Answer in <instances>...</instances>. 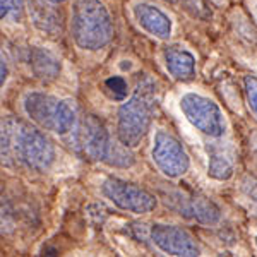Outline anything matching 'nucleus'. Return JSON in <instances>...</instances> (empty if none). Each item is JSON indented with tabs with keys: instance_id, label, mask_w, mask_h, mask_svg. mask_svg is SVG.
<instances>
[{
	"instance_id": "obj_1",
	"label": "nucleus",
	"mask_w": 257,
	"mask_h": 257,
	"mask_svg": "<svg viewBox=\"0 0 257 257\" xmlns=\"http://www.w3.org/2000/svg\"><path fill=\"white\" fill-rule=\"evenodd\" d=\"M2 161L7 167H23L31 172H47L55 163V148L40 128L24 120H2Z\"/></svg>"
},
{
	"instance_id": "obj_2",
	"label": "nucleus",
	"mask_w": 257,
	"mask_h": 257,
	"mask_svg": "<svg viewBox=\"0 0 257 257\" xmlns=\"http://www.w3.org/2000/svg\"><path fill=\"white\" fill-rule=\"evenodd\" d=\"M158 103V86L144 77L138 82L134 94L122 103L117 113V138L125 146L136 148L146 138Z\"/></svg>"
},
{
	"instance_id": "obj_3",
	"label": "nucleus",
	"mask_w": 257,
	"mask_h": 257,
	"mask_svg": "<svg viewBox=\"0 0 257 257\" xmlns=\"http://www.w3.org/2000/svg\"><path fill=\"white\" fill-rule=\"evenodd\" d=\"M70 36L88 52L105 48L113 38V21L101 0H74L70 11Z\"/></svg>"
},
{
	"instance_id": "obj_4",
	"label": "nucleus",
	"mask_w": 257,
	"mask_h": 257,
	"mask_svg": "<svg viewBox=\"0 0 257 257\" xmlns=\"http://www.w3.org/2000/svg\"><path fill=\"white\" fill-rule=\"evenodd\" d=\"M26 117L43 131L65 136L76 127V110L65 99L43 91H30L23 98Z\"/></svg>"
},
{
	"instance_id": "obj_5",
	"label": "nucleus",
	"mask_w": 257,
	"mask_h": 257,
	"mask_svg": "<svg viewBox=\"0 0 257 257\" xmlns=\"http://www.w3.org/2000/svg\"><path fill=\"white\" fill-rule=\"evenodd\" d=\"M180 110L190 125L211 139H221L226 132V120L221 108L199 93H185L180 98Z\"/></svg>"
},
{
	"instance_id": "obj_6",
	"label": "nucleus",
	"mask_w": 257,
	"mask_h": 257,
	"mask_svg": "<svg viewBox=\"0 0 257 257\" xmlns=\"http://www.w3.org/2000/svg\"><path fill=\"white\" fill-rule=\"evenodd\" d=\"M101 194L115 208L134 214H148L156 209L158 201L149 190L118 177H106L101 184Z\"/></svg>"
},
{
	"instance_id": "obj_7",
	"label": "nucleus",
	"mask_w": 257,
	"mask_h": 257,
	"mask_svg": "<svg viewBox=\"0 0 257 257\" xmlns=\"http://www.w3.org/2000/svg\"><path fill=\"white\" fill-rule=\"evenodd\" d=\"M151 158L156 168L168 178H180L189 172L190 158L184 144L172 132L158 128L153 139Z\"/></svg>"
},
{
	"instance_id": "obj_8",
	"label": "nucleus",
	"mask_w": 257,
	"mask_h": 257,
	"mask_svg": "<svg viewBox=\"0 0 257 257\" xmlns=\"http://www.w3.org/2000/svg\"><path fill=\"white\" fill-rule=\"evenodd\" d=\"M74 146L82 158L105 161L111 146V138L101 120L94 115H88L74 127Z\"/></svg>"
},
{
	"instance_id": "obj_9",
	"label": "nucleus",
	"mask_w": 257,
	"mask_h": 257,
	"mask_svg": "<svg viewBox=\"0 0 257 257\" xmlns=\"http://www.w3.org/2000/svg\"><path fill=\"white\" fill-rule=\"evenodd\" d=\"M149 238L163 254L184 257H194L201 254V247H199L197 240L194 238L190 231L182 226L155 223L149 228Z\"/></svg>"
},
{
	"instance_id": "obj_10",
	"label": "nucleus",
	"mask_w": 257,
	"mask_h": 257,
	"mask_svg": "<svg viewBox=\"0 0 257 257\" xmlns=\"http://www.w3.org/2000/svg\"><path fill=\"white\" fill-rule=\"evenodd\" d=\"M132 14H134V19L138 21L139 26L148 35L155 36L158 40H168L172 36V30H173L172 19L161 9L153 6V4L148 2L136 4L132 7Z\"/></svg>"
},
{
	"instance_id": "obj_11",
	"label": "nucleus",
	"mask_w": 257,
	"mask_h": 257,
	"mask_svg": "<svg viewBox=\"0 0 257 257\" xmlns=\"http://www.w3.org/2000/svg\"><path fill=\"white\" fill-rule=\"evenodd\" d=\"M235 173V151L230 144H208V175L214 180L226 182Z\"/></svg>"
},
{
	"instance_id": "obj_12",
	"label": "nucleus",
	"mask_w": 257,
	"mask_h": 257,
	"mask_svg": "<svg viewBox=\"0 0 257 257\" xmlns=\"http://www.w3.org/2000/svg\"><path fill=\"white\" fill-rule=\"evenodd\" d=\"M178 202H180L178 213L194 219V221L201 223V225L211 226V225H216V223H219V219H221V211L208 197L190 196V197L178 199Z\"/></svg>"
},
{
	"instance_id": "obj_13",
	"label": "nucleus",
	"mask_w": 257,
	"mask_h": 257,
	"mask_svg": "<svg viewBox=\"0 0 257 257\" xmlns=\"http://www.w3.org/2000/svg\"><path fill=\"white\" fill-rule=\"evenodd\" d=\"M165 65L175 81L189 82L196 77V59L189 50L182 47H167L163 52Z\"/></svg>"
},
{
	"instance_id": "obj_14",
	"label": "nucleus",
	"mask_w": 257,
	"mask_h": 257,
	"mask_svg": "<svg viewBox=\"0 0 257 257\" xmlns=\"http://www.w3.org/2000/svg\"><path fill=\"white\" fill-rule=\"evenodd\" d=\"M30 67L38 79L45 82L55 81L60 74V60L50 50L35 47L30 52Z\"/></svg>"
},
{
	"instance_id": "obj_15",
	"label": "nucleus",
	"mask_w": 257,
	"mask_h": 257,
	"mask_svg": "<svg viewBox=\"0 0 257 257\" xmlns=\"http://www.w3.org/2000/svg\"><path fill=\"white\" fill-rule=\"evenodd\" d=\"M103 163H106L108 167H113V168H128L136 163L134 160V155L131 153L128 146L118 141V143H113L111 141V146L108 149V155Z\"/></svg>"
},
{
	"instance_id": "obj_16",
	"label": "nucleus",
	"mask_w": 257,
	"mask_h": 257,
	"mask_svg": "<svg viewBox=\"0 0 257 257\" xmlns=\"http://www.w3.org/2000/svg\"><path fill=\"white\" fill-rule=\"evenodd\" d=\"M24 16V0H0V18L2 21L19 23Z\"/></svg>"
},
{
	"instance_id": "obj_17",
	"label": "nucleus",
	"mask_w": 257,
	"mask_h": 257,
	"mask_svg": "<svg viewBox=\"0 0 257 257\" xmlns=\"http://www.w3.org/2000/svg\"><path fill=\"white\" fill-rule=\"evenodd\" d=\"M105 91L115 101H123L128 94V84L122 76H111L105 81Z\"/></svg>"
},
{
	"instance_id": "obj_18",
	"label": "nucleus",
	"mask_w": 257,
	"mask_h": 257,
	"mask_svg": "<svg viewBox=\"0 0 257 257\" xmlns=\"http://www.w3.org/2000/svg\"><path fill=\"white\" fill-rule=\"evenodd\" d=\"M243 91H245V98L252 113L257 117V76L243 77Z\"/></svg>"
},
{
	"instance_id": "obj_19",
	"label": "nucleus",
	"mask_w": 257,
	"mask_h": 257,
	"mask_svg": "<svg viewBox=\"0 0 257 257\" xmlns=\"http://www.w3.org/2000/svg\"><path fill=\"white\" fill-rule=\"evenodd\" d=\"M242 189H243V192H245V196L257 204V178L247 177L245 180L242 182Z\"/></svg>"
},
{
	"instance_id": "obj_20",
	"label": "nucleus",
	"mask_w": 257,
	"mask_h": 257,
	"mask_svg": "<svg viewBox=\"0 0 257 257\" xmlns=\"http://www.w3.org/2000/svg\"><path fill=\"white\" fill-rule=\"evenodd\" d=\"M7 76H9V67H7V60L4 59L2 55V79H0V84L4 86V82L7 81Z\"/></svg>"
},
{
	"instance_id": "obj_21",
	"label": "nucleus",
	"mask_w": 257,
	"mask_h": 257,
	"mask_svg": "<svg viewBox=\"0 0 257 257\" xmlns=\"http://www.w3.org/2000/svg\"><path fill=\"white\" fill-rule=\"evenodd\" d=\"M50 4H62V2H65V0H48Z\"/></svg>"
},
{
	"instance_id": "obj_22",
	"label": "nucleus",
	"mask_w": 257,
	"mask_h": 257,
	"mask_svg": "<svg viewBox=\"0 0 257 257\" xmlns=\"http://www.w3.org/2000/svg\"><path fill=\"white\" fill-rule=\"evenodd\" d=\"M165 2H170V4H175L177 0H165Z\"/></svg>"
},
{
	"instance_id": "obj_23",
	"label": "nucleus",
	"mask_w": 257,
	"mask_h": 257,
	"mask_svg": "<svg viewBox=\"0 0 257 257\" xmlns=\"http://www.w3.org/2000/svg\"><path fill=\"white\" fill-rule=\"evenodd\" d=\"M255 247H257V237H255Z\"/></svg>"
}]
</instances>
